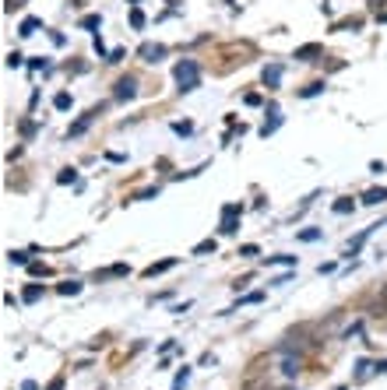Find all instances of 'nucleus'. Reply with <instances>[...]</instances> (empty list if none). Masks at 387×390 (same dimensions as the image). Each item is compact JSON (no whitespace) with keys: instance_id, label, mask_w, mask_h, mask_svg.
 Here are the masks:
<instances>
[{"instance_id":"obj_16","label":"nucleus","mask_w":387,"mask_h":390,"mask_svg":"<svg viewBox=\"0 0 387 390\" xmlns=\"http://www.w3.org/2000/svg\"><path fill=\"white\" fill-rule=\"evenodd\" d=\"M320 92H324V85L314 81V85H306V88H303V99H314V95H320Z\"/></svg>"},{"instance_id":"obj_1","label":"nucleus","mask_w":387,"mask_h":390,"mask_svg":"<svg viewBox=\"0 0 387 390\" xmlns=\"http://www.w3.org/2000/svg\"><path fill=\"white\" fill-rule=\"evenodd\" d=\"M173 78L180 85V92H194V88L201 85V67L197 60H180V64L173 67Z\"/></svg>"},{"instance_id":"obj_30","label":"nucleus","mask_w":387,"mask_h":390,"mask_svg":"<svg viewBox=\"0 0 387 390\" xmlns=\"http://www.w3.org/2000/svg\"><path fill=\"white\" fill-rule=\"evenodd\" d=\"M173 130H176V134H190L194 127H190V123H173Z\"/></svg>"},{"instance_id":"obj_20","label":"nucleus","mask_w":387,"mask_h":390,"mask_svg":"<svg viewBox=\"0 0 387 390\" xmlns=\"http://www.w3.org/2000/svg\"><path fill=\"white\" fill-rule=\"evenodd\" d=\"M99 25H102L99 14H88V18H81V28H99Z\"/></svg>"},{"instance_id":"obj_2","label":"nucleus","mask_w":387,"mask_h":390,"mask_svg":"<svg viewBox=\"0 0 387 390\" xmlns=\"http://www.w3.org/2000/svg\"><path fill=\"white\" fill-rule=\"evenodd\" d=\"M240 211H243L240 204H226V207H222V232H226V236H232L236 229H240V225H236V218H240Z\"/></svg>"},{"instance_id":"obj_18","label":"nucleus","mask_w":387,"mask_h":390,"mask_svg":"<svg viewBox=\"0 0 387 390\" xmlns=\"http://www.w3.org/2000/svg\"><path fill=\"white\" fill-rule=\"evenodd\" d=\"M299 239H303V243H317V239H320V229H303Z\"/></svg>"},{"instance_id":"obj_8","label":"nucleus","mask_w":387,"mask_h":390,"mask_svg":"<svg viewBox=\"0 0 387 390\" xmlns=\"http://www.w3.org/2000/svg\"><path fill=\"white\" fill-rule=\"evenodd\" d=\"M324 50L317 46V42H306V46H299L296 50V60H314V56H320Z\"/></svg>"},{"instance_id":"obj_10","label":"nucleus","mask_w":387,"mask_h":390,"mask_svg":"<svg viewBox=\"0 0 387 390\" xmlns=\"http://www.w3.org/2000/svg\"><path fill=\"white\" fill-rule=\"evenodd\" d=\"M56 292H60V295H78L81 292V281H60V285H56Z\"/></svg>"},{"instance_id":"obj_13","label":"nucleus","mask_w":387,"mask_h":390,"mask_svg":"<svg viewBox=\"0 0 387 390\" xmlns=\"http://www.w3.org/2000/svg\"><path fill=\"white\" fill-rule=\"evenodd\" d=\"M39 25H42L39 18H25V21H21V28H18V32H21V35H35V28H39Z\"/></svg>"},{"instance_id":"obj_5","label":"nucleus","mask_w":387,"mask_h":390,"mask_svg":"<svg viewBox=\"0 0 387 390\" xmlns=\"http://www.w3.org/2000/svg\"><path fill=\"white\" fill-rule=\"evenodd\" d=\"M281 376H285V380H296V376H299V358L289 355V352H281Z\"/></svg>"},{"instance_id":"obj_22","label":"nucleus","mask_w":387,"mask_h":390,"mask_svg":"<svg viewBox=\"0 0 387 390\" xmlns=\"http://www.w3.org/2000/svg\"><path fill=\"white\" fill-rule=\"evenodd\" d=\"M21 64H25V56H21V53H7V67H11V70H14V67H21Z\"/></svg>"},{"instance_id":"obj_3","label":"nucleus","mask_w":387,"mask_h":390,"mask_svg":"<svg viewBox=\"0 0 387 390\" xmlns=\"http://www.w3.org/2000/svg\"><path fill=\"white\" fill-rule=\"evenodd\" d=\"M113 99H120V102L138 99V81H134V78H120V81H116V92H113Z\"/></svg>"},{"instance_id":"obj_14","label":"nucleus","mask_w":387,"mask_h":390,"mask_svg":"<svg viewBox=\"0 0 387 390\" xmlns=\"http://www.w3.org/2000/svg\"><path fill=\"white\" fill-rule=\"evenodd\" d=\"M380 201H387V190H369L363 197V204H380Z\"/></svg>"},{"instance_id":"obj_25","label":"nucleus","mask_w":387,"mask_h":390,"mask_svg":"<svg viewBox=\"0 0 387 390\" xmlns=\"http://www.w3.org/2000/svg\"><path fill=\"white\" fill-rule=\"evenodd\" d=\"M267 264H296V257H289V253H278V257H267Z\"/></svg>"},{"instance_id":"obj_31","label":"nucleus","mask_w":387,"mask_h":390,"mask_svg":"<svg viewBox=\"0 0 387 390\" xmlns=\"http://www.w3.org/2000/svg\"><path fill=\"white\" fill-rule=\"evenodd\" d=\"M46 390H64V376H56V380H53V383H50Z\"/></svg>"},{"instance_id":"obj_21","label":"nucleus","mask_w":387,"mask_h":390,"mask_svg":"<svg viewBox=\"0 0 387 390\" xmlns=\"http://www.w3.org/2000/svg\"><path fill=\"white\" fill-rule=\"evenodd\" d=\"M130 25H134V28H144V14H141L138 7L130 11Z\"/></svg>"},{"instance_id":"obj_6","label":"nucleus","mask_w":387,"mask_h":390,"mask_svg":"<svg viewBox=\"0 0 387 390\" xmlns=\"http://www.w3.org/2000/svg\"><path fill=\"white\" fill-rule=\"evenodd\" d=\"M169 267H176V257H166V260H158L152 267H144V278H155V274H166Z\"/></svg>"},{"instance_id":"obj_17","label":"nucleus","mask_w":387,"mask_h":390,"mask_svg":"<svg viewBox=\"0 0 387 390\" xmlns=\"http://www.w3.org/2000/svg\"><path fill=\"white\" fill-rule=\"evenodd\" d=\"M116 274H127V264H113L109 271H102L99 278H116Z\"/></svg>"},{"instance_id":"obj_29","label":"nucleus","mask_w":387,"mask_h":390,"mask_svg":"<svg viewBox=\"0 0 387 390\" xmlns=\"http://www.w3.org/2000/svg\"><path fill=\"white\" fill-rule=\"evenodd\" d=\"M46 67H50V64H46L42 56H35V60H32V70H46Z\"/></svg>"},{"instance_id":"obj_12","label":"nucleus","mask_w":387,"mask_h":390,"mask_svg":"<svg viewBox=\"0 0 387 390\" xmlns=\"http://www.w3.org/2000/svg\"><path fill=\"white\" fill-rule=\"evenodd\" d=\"M7 260H11V264H18V267H21V264H25V267L32 264V260H28V253H25V250H11V253H7Z\"/></svg>"},{"instance_id":"obj_7","label":"nucleus","mask_w":387,"mask_h":390,"mask_svg":"<svg viewBox=\"0 0 387 390\" xmlns=\"http://www.w3.org/2000/svg\"><path fill=\"white\" fill-rule=\"evenodd\" d=\"M95 116H99V109H92L88 116H81V119H78V123H74V127H70L67 134H70V137H78V134H85L88 127H92V119H95Z\"/></svg>"},{"instance_id":"obj_24","label":"nucleus","mask_w":387,"mask_h":390,"mask_svg":"<svg viewBox=\"0 0 387 390\" xmlns=\"http://www.w3.org/2000/svg\"><path fill=\"white\" fill-rule=\"evenodd\" d=\"M187 380H190V369H187V366H183V369H180V373H176V383H173V387H176V390H180V387H183V383H187Z\"/></svg>"},{"instance_id":"obj_11","label":"nucleus","mask_w":387,"mask_h":390,"mask_svg":"<svg viewBox=\"0 0 387 390\" xmlns=\"http://www.w3.org/2000/svg\"><path fill=\"white\" fill-rule=\"evenodd\" d=\"M21 299H25V303H39V299H42V285H28V288L21 292Z\"/></svg>"},{"instance_id":"obj_19","label":"nucleus","mask_w":387,"mask_h":390,"mask_svg":"<svg viewBox=\"0 0 387 390\" xmlns=\"http://www.w3.org/2000/svg\"><path fill=\"white\" fill-rule=\"evenodd\" d=\"M53 106H56V109H70V95H67V92H60V95L53 99Z\"/></svg>"},{"instance_id":"obj_4","label":"nucleus","mask_w":387,"mask_h":390,"mask_svg":"<svg viewBox=\"0 0 387 390\" xmlns=\"http://www.w3.org/2000/svg\"><path fill=\"white\" fill-rule=\"evenodd\" d=\"M138 56L144 60V64H158V60L166 56V46H158V42H144V46L138 50Z\"/></svg>"},{"instance_id":"obj_9","label":"nucleus","mask_w":387,"mask_h":390,"mask_svg":"<svg viewBox=\"0 0 387 390\" xmlns=\"http://www.w3.org/2000/svg\"><path fill=\"white\" fill-rule=\"evenodd\" d=\"M278 81H281V67H278V64H271V67H264V85H271V88H275Z\"/></svg>"},{"instance_id":"obj_27","label":"nucleus","mask_w":387,"mask_h":390,"mask_svg":"<svg viewBox=\"0 0 387 390\" xmlns=\"http://www.w3.org/2000/svg\"><path fill=\"white\" fill-rule=\"evenodd\" d=\"M261 299H264V292H250L246 299H240V303H243V306H250V303H261Z\"/></svg>"},{"instance_id":"obj_26","label":"nucleus","mask_w":387,"mask_h":390,"mask_svg":"<svg viewBox=\"0 0 387 390\" xmlns=\"http://www.w3.org/2000/svg\"><path fill=\"white\" fill-rule=\"evenodd\" d=\"M352 211V201H338L334 204V215H349Z\"/></svg>"},{"instance_id":"obj_32","label":"nucleus","mask_w":387,"mask_h":390,"mask_svg":"<svg viewBox=\"0 0 387 390\" xmlns=\"http://www.w3.org/2000/svg\"><path fill=\"white\" fill-rule=\"evenodd\" d=\"M264 390H278V387H264Z\"/></svg>"},{"instance_id":"obj_15","label":"nucleus","mask_w":387,"mask_h":390,"mask_svg":"<svg viewBox=\"0 0 387 390\" xmlns=\"http://www.w3.org/2000/svg\"><path fill=\"white\" fill-rule=\"evenodd\" d=\"M194 253H197V257H204V253H215V239H204V243H197V246H194Z\"/></svg>"},{"instance_id":"obj_28","label":"nucleus","mask_w":387,"mask_h":390,"mask_svg":"<svg viewBox=\"0 0 387 390\" xmlns=\"http://www.w3.org/2000/svg\"><path fill=\"white\" fill-rule=\"evenodd\" d=\"M240 253H243V257H257V246L246 243V246H240Z\"/></svg>"},{"instance_id":"obj_23","label":"nucleus","mask_w":387,"mask_h":390,"mask_svg":"<svg viewBox=\"0 0 387 390\" xmlns=\"http://www.w3.org/2000/svg\"><path fill=\"white\" fill-rule=\"evenodd\" d=\"M74 179H78V172H74V169H64L60 176H56V183H74Z\"/></svg>"}]
</instances>
